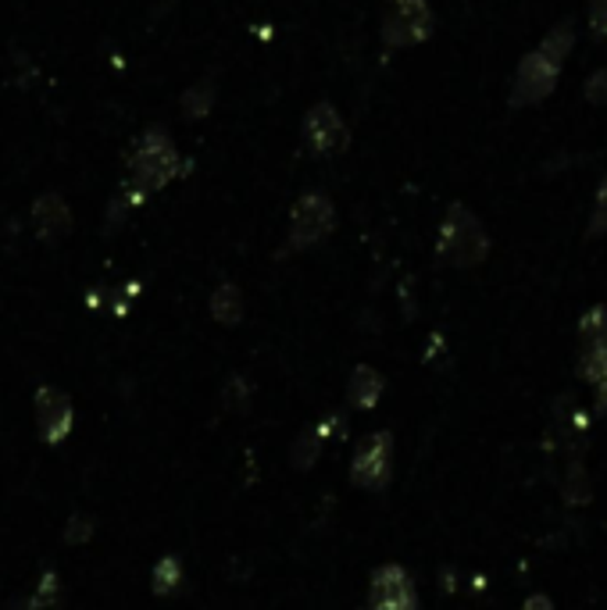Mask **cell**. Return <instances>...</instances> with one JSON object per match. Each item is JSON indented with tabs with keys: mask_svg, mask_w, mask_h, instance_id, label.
<instances>
[{
	"mask_svg": "<svg viewBox=\"0 0 607 610\" xmlns=\"http://www.w3.org/2000/svg\"><path fill=\"white\" fill-rule=\"evenodd\" d=\"M572 51H575V25H572V19H565V22H557L551 33H546L536 47L519 61L514 79H511L508 108L522 111V108H533V104L551 97Z\"/></svg>",
	"mask_w": 607,
	"mask_h": 610,
	"instance_id": "6da1fadb",
	"label": "cell"
},
{
	"mask_svg": "<svg viewBox=\"0 0 607 610\" xmlns=\"http://www.w3.org/2000/svg\"><path fill=\"white\" fill-rule=\"evenodd\" d=\"M436 254L450 268H479L490 257V233L476 218V211H468L465 204L447 207L444 225H439Z\"/></svg>",
	"mask_w": 607,
	"mask_h": 610,
	"instance_id": "7a4b0ae2",
	"label": "cell"
},
{
	"mask_svg": "<svg viewBox=\"0 0 607 610\" xmlns=\"http://www.w3.org/2000/svg\"><path fill=\"white\" fill-rule=\"evenodd\" d=\"M175 175H179V150L172 147L169 132L164 129L143 132L129 158V186L140 196H147L164 190Z\"/></svg>",
	"mask_w": 607,
	"mask_h": 610,
	"instance_id": "3957f363",
	"label": "cell"
},
{
	"mask_svg": "<svg viewBox=\"0 0 607 610\" xmlns=\"http://www.w3.org/2000/svg\"><path fill=\"white\" fill-rule=\"evenodd\" d=\"M579 375L594 386L597 410L607 415V303L589 308L579 322Z\"/></svg>",
	"mask_w": 607,
	"mask_h": 610,
	"instance_id": "277c9868",
	"label": "cell"
},
{
	"mask_svg": "<svg viewBox=\"0 0 607 610\" xmlns=\"http://www.w3.org/2000/svg\"><path fill=\"white\" fill-rule=\"evenodd\" d=\"M433 36L429 0H386L383 43L386 47H418Z\"/></svg>",
	"mask_w": 607,
	"mask_h": 610,
	"instance_id": "5b68a950",
	"label": "cell"
},
{
	"mask_svg": "<svg viewBox=\"0 0 607 610\" xmlns=\"http://www.w3.org/2000/svg\"><path fill=\"white\" fill-rule=\"evenodd\" d=\"M337 228V207L326 193H303L290 211V250H308Z\"/></svg>",
	"mask_w": 607,
	"mask_h": 610,
	"instance_id": "8992f818",
	"label": "cell"
},
{
	"mask_svg": "<svg viewBox=\"0 0 607 610\" xmlns=\"http://www.w3.org/2000/svg\"><path fill=\"white\" fill-rule=\"evenodd\" d=\"M393 475V436L390 432H372L354 453L351 464V482L361 490H383Z\"/></svg>",
	"mask_w": 607,
	"mask_h": 610,
	"instance_id": "52a82bcc",
	"label": "cell"
},
{
	"mask_svg": "<svg viewBox=\"0 0 607 610\" xmlns=\"http://www.w3.org/2000/svg\"><path fill=\"white\" fill-rule=\"evenodd\" d=\"M347 140H351V132H347L340 111L332 108L329 100L315 104L308 118H303V147H308L315 158H326V154H340Z\"/></svg>",
	"mask_w": 607,
	"mask_h": 610,
	"instance_id": "ba28073f",
	"label": "cell"
},
{
	"mask_svg": "<svg viewBox=\"0 0 607 610\" xmlns=\"http://www.w3.org/2000/svg\"><path fill=\"white\" fill-rule=\"evenodd\" d=\"M364 610H418V592L412 575L401 564H386L372 575L369 586V607Z\"/></svg>",
	"mask_w": 607,
	"mask_h": 610,
	"instance_id": "9c48e42d",
	"label": "cell"
},
{
	"mask_svg": "<svg viewBox=\"0 0 607 610\" xmlns=\"http://www.w3.org/2000/svg\"><path fill=\"white\" fill-rule=\"evenodd\" d=\"M72 400L61 389L54 386H40L36 389V429H40V439L43 443H65L68 432H72Z\"/></svg>",
	"mask_w": 607,
	"mask_h": 610,
	"instance_id": "30bf717a",
	"label": "cell"
},
{
	"mask_svg": "<svg viewBox=\"0 0 607 610\" xmlns=\"http://www.w3.org/2000/svg\"><path fill=\"white\" fill-rule=\"evenodd\" d=\"M33 233L43 243H61L72 233V211L57 193H43L33 204Z\"/></svg>",
	"mask_w": 607,
	"mask_h": 610,
	"instance_id": "8fae6325",
	"label": "cell"
},
{
	"mask_svg": "<svg viewBox=\"0 0 607 610\" xmlns=\"http://www.w3.org/2000/svg\"><path fill=\"white\" fill-rule=\"evenodd\" d=\"M383 386H386L383 375L369 368V364H358V368L351 372V383H347V400H351V407H358V410H369L379 404Z\"/></svg>",
	"mask_w": 607,
	"mask_h": 610,
	"instance_id": "7c38bea8",
	"label": "cell"
},
{
	"mask_svg": "<svg viewBox=\"0 0 607 610\" xmlns=\"http://www.w3.org/2000/svg\"><path fill=\"white\" fill-rule=\"evenodd\" d=\"M207 308H211V318H215L219 325H225V329L239 325L243 322V293H239V286L222 282L215 293H211Z\"/></svg>",
	"mask_w": 607,
	"mask_h": 610,
	"instance_id": "4fadbf2b",
	"label": "cell"
},
{
	"mask_svg": "<svg viewBox=\"0 0 607 610\" xmlns=\"http://www.w3.org/2000/svg\"><path fill=\"white\" fill-rule=\"evenodd\" d=\"M561 496H565V503H572V507H583V503H589V496H594L589 471L583 468V461H572L565 468V479H561Z\"/></svg>",
	"mask_w": 607,
	"mask_h": 610,
	"instance_id": "5bb4252c",
	"label": "cell"
},
{
	"mask_svg": "<svg viewBox=\"0 0 607 610\" xmlns=\"http://www.w3.org/2000/svg\"><path fill=\"white\" fill-rule=\"evenodd\" d=\"M179 586H182V564L175 554H164L155 568H150V589H155L158 597H172Z\"/></svg>",
	"mask_w": 607,
	"mask_h": 610,
	"instance_id": "9a60e30c",
	"label": "cell"
},
{
	"mask_svg": "<svg viewBox=\"0 0 607 610\" xmlns=\"http://www.w3.org/2000/svg\"><path fill=\"white\" fill-rule=\"evenodd\" d=\"M211 104H215V83L211 79L193 83L187 94H182V111H187V118H204L211 111Z\"/></svg>",
	"mask_w": 607,
	"mask_h": 610,
	"instance_id": "2e32d148",
	"label": "cell"
},
{
	"mask_svg": "<svg viewBox=\"0 0 607 610\" xmlns=\"http://www.w3.org/2000/svg\"><path fill=\"white\" fill-rule=\"evenodd\" d=\"M322 429H303L300 432V439L294 443V450H290V461L300 468V471H308L315 461H318V453H322Z\"/></svg>",
	"mask_w": 607,
	"mask_h": 610,
	"instance_id": "e0dca14e",
	"label": "cell"
},
{
	"mask_svg": "<svg viewBox=\"0 0 607 610\" xmlns=\"http://www.w3.org/2000/svg\"><path fill=\"white\" fill-rule=\"evenodd\" d=\"M586 236H589V239L607 236V175L600 179V186H597V196H594V215H589Z\"/></svg>",
	"mask_w": 607,
	"mask_h": 610,
	"instance_id": "ac0fdd59",
	"label": "cell"
},
{
	"mask_svg": "<svg viewBox=\"0 0 607 610\" xmlns=\"http://www.w3.org/2000/svg\"><path fill=\"white\" fill-rule=\"evenodd\" d=\"M57 597H61V582H57V575H54V571H47V575L40 578V586H36L33 597L25 600V607H29V610L51 607V603H57Z\"/></svg>",
	"mask_w": 607,
	"mask_h": 610,
	"instance_id": "d6986e66",
	"label": "cell"
},
{
	"mask_svg": "<svg viewBox=\"0 0 607 610\" xmlns=\"http://www.w3.org/2000/svg\"><path fill=\"white\" fill-rule=\"evenodd\" d=\"M89 536H94V517H89V514H72L68 525H65V543L68 546H83V543H89Z\"/></svg>",
	"mask_w": 607,
	"mask_h": 610,
	"instance_id": "ffe728a7",
	"label": "cell"
},
{
	"mask_svg": "<svg viewBox=\"0 0 607 610\" xmlns=\"http://www.w3.org/2000/svg\"><path fill=\"white\" fill-rule=\"evenodd\" d=\"M583 97L594 104V108H604L607 104V65H600L594 75H589L586 86H583Z\"/></svg>",
	"mask_w": 607,
	"mask_h": 610,
	"instance_id": "44dd1931",
	"label": "cell"
},
{
	"mask_svg": "<svg viewBox=\"0 0 607 610\" xmlns=\"http://www.w3.org/2000/svg\"><path fill=\"white\" fill-rule=\"evenodd\" d=\"M586 19H589V33L597 40H607V0H586Z\"/></svg>",
	"mask_w": 607,
	"mask_h": 610,
	"instance_id": "7402d4cb",
	"label": "cell"
},
{
	"mask_svg": "<svg viewBox=\"0 0 607 610\" xmlns=\"http://www.w3.org/2000/svg\"><path fill=\"white\" fill-rule=\"evenodd\" d=\"M225 404H233L236 410L247 407V378H230V386H225Z\"/></svg>",
	"mask_w": 607,
	"mask_h": 610,
	"instance_id": "603a6c76",
	"label": "cell"
},
{
	"mask_svg": "<svg viewBox=\"0 0 607 610\" xmlns=\"http://www.w3.org/2000/svg\"><path fill=\"white\" fill-rule=\"evenodd\" d=\"M522 610H554V603H551V597H543V592H536V597H529V600L522 603Z\"/></svg>",
	"mask_w": 607,
	"mask_h": 610,
	"instance_id": "cb8c5ba5",
	"label": "cell"
}]
</instances>
